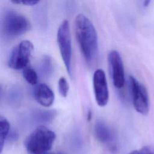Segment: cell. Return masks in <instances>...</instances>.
Returning <instances> with one entry per match:
<instances>
[{
	"label": "cell",
	"instance_id": "cell-1",
	"mask_svg": "<svg viewBox=\"0 0 154 154\" xmlns=\"http://www.w3.org/2000/svg\"><path fill=\"white\" fill-rule=\"evenodd\" d=\"M75 31L85 61L92 66L98 55L97 35L94 25L84 14H79L75 20Z\"/></svg>",
	"mask_w": 154,
	"mask_h": 154
},
{
	"label": "cell",
	"instance_id": "cell-18",
	"mask_svg": "<svg viewBox=\"0 0 154 154\" xmlns=\"http://www.w3.org/2000/svg\"><path fill=\"white\" fill-rule=\"evenodd\" d=\"M8 136L11 140H12L13 141H14V140L15 141L18 137V134L16 131H12L11 133L8 135Z\"/></svg>",
	"mask_w": 154,
	"mask_h": 154
},
{
	"label": "cell",
	"instance_id": "cell-16",
	"mask_svg": "<svg viewBox=\"0 0 154 154\" xmlns=\"http://www.w3.org/2000/svg\"><path fill=\"white\" fill-rule=\"evenodd\" d=\"M128 154H154V147L145 146L140 149L133 150Z\"/></svg>",
	"mask_w": 154,
	"mask_h": 154
},
{
	"label": "cell",
	"instance_id": "cell-13",
	"mask_svg": "<svg viewBox=\"0 0 154 154\" xmlns=\"http://www.w3.org/2000/svg\"><path fill=\"white\" fill-rule=\"evenodd\" d=\"M40 68L44 75L46 76H49L52 72L54 69L52 58L48 55L45 56L41 61Z\"/></svg>",
	"mask_w": 154,
	"mask_h": 154
},
{
	"label": "cell",
	"instance_id": "cell-10",
	"mask_svg": "<svg viewBox=\"0 0 154 154\" xmlns=\"http://www.w3.org/2000/svg\"><path fill=\"white\" fill-rule=\"evenodd\" d=\"M94 134L97 140L102 143H110L113 138L109 127L102 121H97L94 125Z\"/></svg>",
	"mask_w": 154,
	"mask_h": 154
},
{
	"label": "cell",
	"instance_id": "cell-11",
	"mask_svg": "<svg viewBox=\"0 0 154 154\" xmlns=\"http://www.w3.org/2000/svg\"><path fill=\"white\" fill-rule=\"evenodd\" d=\"M10 130V125L6 118L3 116L0 117V147L1 151L2 150L3 146L7 138L8 137Z\"/></svg>",
	"mask_w": 154,
	"mask_h": 154
},
{
	"label": "cell",
	"instance_id": "cell-5",
	"mask_svg": "<svg viewBox=\"0 0 154 154\" xmlns=\"http://www.w3.org/2000/svg\"><path fill=\"white\" fill-rule=\"evenodd\" d=\"M34 46L32 42L25 40L21 41L11 51L8 60V66L14 70L23 69L30 61Z\"/></svg>",
	"mask_w": 154,
	"mask_h": 154
},
{
	"label": "cell",
	"instance_id": "cell-17",
	"mask_svg": "<svg viewBox=\"0 0 154 154\" xmlns=\"http://www.w3.org/2000/svg\"><path fill=\"white\" fill-rule=\"evenodd\" d=\"M11 2L14 4H22L25 5H34L38 4L40 1L36 0H14L11 1Z\"/></svg>",
	"mask_w": 154,
	"mask_h": 154
},
{
	"label": "cell",
	"instance_id": "cell-14",
	"mask_svg": "<svg viewBox=\"0 0 154 154\" xmlns=\"http://www.w3.org/2000/svg\"><path fill=\"white\" fill-rule=\"evenodd\" d=\"M56 111L54 110H49V111H42L37 112L36 119L41 122H48L52 119L56 115Z\"/></svg>",
	"mask_w": 154,
	"mask_h": 154
},
{
	"label": "cell",
	"instance_id": "cell-4",
	"mask_svg": "<svg viewBox=\"0 0 154 154\" xmlns=\"http://www.w3.org/2000/svg\"><path fill=\"white\" fill-rule=\"evenodd\" d=\"M57 42L60 52L69 74L72 75V40L69 21L64 20L57 31Z\"/></svg>",
	"mask_w": 154,
	"mask_h": 154
},
{
	"label": "cell",
	"instance_id": "cell-15",
	"mask_svg": "<svg viewBox=\"0 0 154 154\" xmlns=\"http://www.w3.org/2000/svg\"><path fill=\"white\" fill-rule=\"evenodd\" d=\"M58 91L61 96L66 97L67 96L69 91V84L66 79L64 77H61L58 80Z\"/></svg>",
	"mask_w": 154,
	"mask_h": 154
},
{
	"label": "cell",
	"instance_id": "cell-21",
	"mask_svg": "<svg viewBox=\"0 0 154 154\" xmlns=\"http://www.w3.org/2000/svg\"><path fill=\"white\" fill-rule=\"evenodd\" d=\"M58 154H63V153H59Z\"/></svg>",
	"mask_w": 154,
	"mask_h": 154
},
{
	"label": "cell",
	"instance_id": "cell-3",
	"mask_svg": "<svg viewBox=\"0 0 154 154\" xmlns=\"http://www.w3.org/2000/svg\"><path fill=\"white\" fill-rule=\"evenodd\" d=\"M31 26L29 20L23 14L13 10H7L2 15L1 29L4 35L14 38L27 32Z\"/></svg>",
	"mask_w": 154,
	"mask_h": 154
},
{
	"label": "cell",
	"instance_id": "cell-2",
	"mask_svg": "<svg viewBox=\"0 0 154 154\" xmlns=\"http://www.w3.org/2000/svg\"><path fill=\"white\" fill-rule=\"evenodd\" d=\"M55 134L44 126L37 127L26 138L25 147L29 154H46L52 147Z\"/></svg>",
	"mask_w": 154,
	"mask_h": 154
},
{
	"label": "cell",
	"instance_id": "cell-20",
	"mask_svg": "<svg viewBox=\"0 0 154 154\" xmlns=\"http://www.w3.org/2000/svg\"><path fill=\"white\" fill-rule=\"evenodd\" d=\"M150 2H151L150 1H144V2H143L144 7H147L149 5V4L150 3Z\"/></svg>",
	"mask_w": 154,
	"mask_h": 154
},
{
	"label": "cell",
	"instance_id": "cell-19",
	"mask_svg": "<svg viewBox=\"0 0 154 154\" xmlns=\"http://www.w3.org/2000/svg\"><path fill=\"white\" fill-rule=\"evenodd\" d=\"M92 117V113L91 111H89L87 113V120L88 121H90Z\"/></svg>",
	"mask_w": 154,
	"mask_h": 154
},
{
	"label": "cell",
	"instance_id": "cell-6",
	"mask_svg": "<svg viewBox=\"0 0 154 154\" xmlns=\"http://www.w3.org/2000/svg\"><path fill=\"white\" fill-rule=\"evenodd\" d=\"M129 81L132 103L135 109L142 115H147L149 111L150 103L146 88L132 76H129Z\"/></svg>",
	"mask_w": 154,
	"mask_h": 154
},
{
	"label": "cell",
	"instance_id": "cell-8",
	"mask_svg": "<svg viewBox=\"0 0 154 154\" xmlns=\"http://www.w3.org/2000/svg\"><path fill=\"white\" fill-rule=\"evenodd\" d=\"M94 93L96 101L99 106H105L109 99V91L106 76L101 69H97L93 78Z\"/></svg>",
	"mask_w": 154,
	"mask_h": 154
},
{
	"label": "cell",
	"instance_id": "cell-9",
	"mask_svg": "<svg viewBox=\"0 0 154 154\" xmlns=\"http://www.w3.org/2000/svg\"><path fill=\"white\" fill-rule=\"evenodd\" d=\"M35 99L41 105L45 107L50 106L54 102L55 96L51 88L46 84L38 85L34 91Z\"/></svg>",
	"mask_w": 154,
	"mask_h": 154
},
{
	"label": "cell",
	"instance_id": "cell-7",
	"mask_svg": "<svg viewBox=\"0 0 154 154\" xmlns=\"http://www.w3.org/2000/svg\"><path fill=\"white\" fill-rule=\"evenodd\" d=\"M111 77L114 87L122 88L125 85V70L120 54L116 50L111 51L108 55Z\"/></svg>",
	"mask_w": 154,
	"mask_h": 154
},
{
	"label": "cell",
	"instance_id": "cell-12",
	"mask_svg": "<svg viewBox=\"0 0 154 154\" xmlns=\"http://www.w3.org/2000/svg\"><path fill=\"white\" fill-rule=\"evenodd\" d=\"M22 75L25 79L31 85H35L38 81V76L34 69L31 67H26L23 69Z\"/></svg>",
	"mask_w": 154,
	"mask_h": 154
}]
</instances>
